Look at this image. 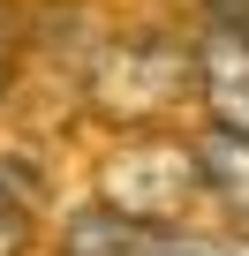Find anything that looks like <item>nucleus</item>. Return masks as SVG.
I'll use <instances>...</instances> for the list:
<instances>
[{
	"mask_svg": "<svg viewBox=\"0 0 249 256\" xmlns=\"http://www.w3.org/2000/svg\"><path fill=\"white\" fill-rule=\"evenodd\" d=\"M83 98L113 120L144 136V128H166L181 98H196V46L166 23H136V30H113L83 76Z\"/></svg>",
	"mask_w": 249,
	"mask_h": 256,
	"instance_id": "f257e3e1",
	"label": "nucleus"
},
{
	"mask_svg": "<svg viewBox=\"0 0 249 256\" xmlns=\"http://www.w3.org/2000/svg\"><path fill=\"white\" fill-rule=\"evenodd\" d=\"M196 196H204L196 151H189V136H166V128L121 136V151H106V166H98V211L129 218V226H181V211Z\"/></svg>",
	"mask_w": 249,
	"mask_h": 256,
	"instance_id": "f03ea898",
	"label": "nucleus"
},
{
	"mask_svg": "<svg viewBox=\"0 0 249 256\" xmlns=\"http://www.w3.org/2000/svg\"><path fill=\"white\" fill-rule=\"evenodd\" d=\"M189 46H196V106L211 113V128L249 136V30L234 16H211Z\"/></svg>",
	"mask_w": 249,
	"mask_h": 256,
	"instance_id": "7ed1b4c3",
	"label": "nucleus"
},
{
	"mask_svg": "<svg viewBox=\"0 0 249 256\" xmlns=\"http://www.w3.org/2000/svg\"><path fill=\"white\" fill-rule=\"evenodd\" d=\"M159 234L166 226H129V218H113V211H76L61 256H166Z\"/></svg>",
	"mask_w": 249,
	"mask_h": 256,
	"instance_id": "20e7f679",
	"label": "nucleus"
},
{
	"mask_svg": "<svg viewBox=\"0 0 249 256\" xmlns=\"http://www.w3.org/2000/svg\"><path fill=\"white\" fill-rule=\"evenodd\" d=\"M31 234H38V226H31V196H23L16 181H0V256H23Z\"/></svg>",
	"mask_w": 249,
	"mask_h": 256,
	"instance_id": "39448f33",
	"label": "nucleus"
},
{
	"mask_svg": "<svg viewBox=\"0 0 249 256\" xmlns=\"http://www.w3.org/2000/svg\"><path fill=\"white\" fill-rule=\"evenodd\" d=\"M23 53H31V38H23V23H16V8L0 0V98L16 90V68H23Z\"/></svg>",
	"mask_w": 249,
	"mask_h": 256,
	"instance_id": "423d86ee",
	"label": "nucleus"
},
{
	"mask_svg": "<svg viewBox=\"0 0 249 256\" xmlns=\"http://www.w3.org/2000/svg\"><path fill=\"white\" fill-rule=\"evenodd\" d=\"M234 23H241V30H249V16H234Z\"/></svg>",
	"mask_w": 249,
	"mask_h": 256,
	"instance_id": "0eeeda50",
	"label": "nucleus"
}]
</instances>
